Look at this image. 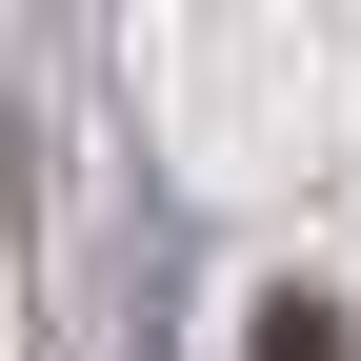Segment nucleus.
<instances>
[{
  "label": "nucleus",
  "mask_w": 361,
  "mask_h": 361,
  "mask_svg": "<svg viewBox=\"0 0 361 361\" xmlns=\"http://www.w3.org/2000/svg\"><path fill=\"white\" fill-rule=\"evenodd\" d=\"M261 361H341V301H261Z\"/></svg>",
  "instance_id": "1"
}]
</instances>
